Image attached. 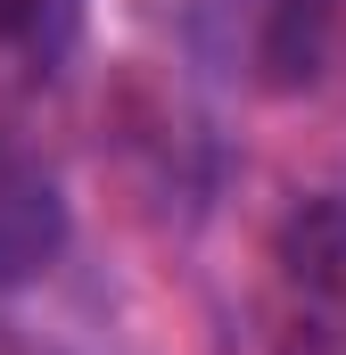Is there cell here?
Wrapping results in <instances>:
<instances>
[{
	"instance_id": "1",
	"label": "cell",
	"mask_w": 346,
	"mask_h": 355,
	"mask_svg": "<svg viewBox=\"0 0 346 355\" xmlns=\"http://www.w3.org/2000/svg\"><path fill=\"white\" fill-rule=\"evenodd\" d=\"M66 248V198L33 157L0 141V289H25L58 265Z\"/></svg>"
},
{
	"instance_id": "2",
	"label": "cell",
	"mask_w": 346,
	"mask_h": 355,
	"mask_svg": "<svg viewBox=\"0 0 346 355\" xmlns=\"http://www.w3.org/2000/svg\"><path fill=\"white\" fill-rule=\"evenodd\" d=\"M280 272H289L305 297L346 306V190L305 198V207L280 223Z\"/></svg>"
},
{
	"instance_id": "3",
	"label": "cell",
	"mask_w": 346,
	"mask_h": 355,
	"mask_svg": "<svg viewBox=\"0 0 346 355\" xmlns=\"http://www.w3.org/2000/svg\"><path fill=\"white\" fill-rule=\"evenodd\" d=\"M75 33H83V0H0V67L8 75H58Z\"/></svg>"
}]
</instances>
